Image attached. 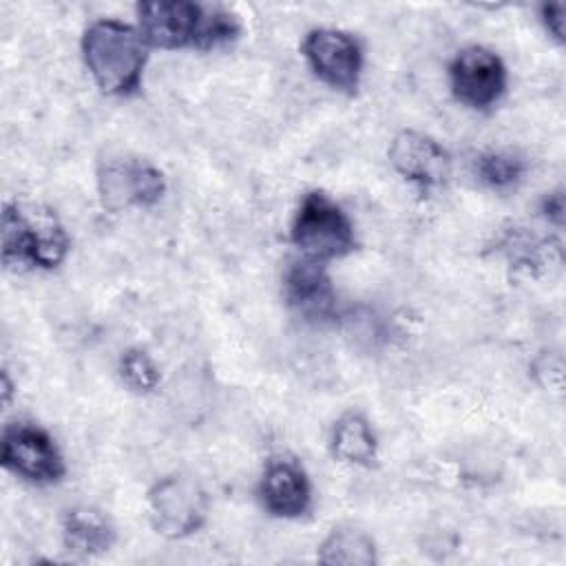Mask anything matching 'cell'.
<instances>
[{
	"mask_svg": "<svg viewBox=\"0 0 566 566\" xmlns=\"http://www.w3.org/2000/svg\"><path fill=\"white\" fill-rule=\"evenodd\" d=\"M137 22L146 44L164 51L217 49L232 42L241 31L237 15L190 0L142 2L137 4Z\"/></svg>",
	"mask_w": 566,
	"mask_h": 566,
	"instance_id": "1",
	"label": "cell"
},
{
	"mask_svg": "<svg viewBox=\"0 0 566 566\" xmlns=\"http://www.w3.org/2000/svg\"><path fill=\"white\" fill-rule=\"evenodd\" d=\"M148 49L137 27L113 18L91 22L82 35L84 64L106 95L126 97L142 86Z\"/></svg>",
	"mask_w": 566,
	"mask_h": 566,
	"instance_id": "2",
	"label": "cell"
},
{
	"mask_svg": "<svg viewBox=\"0 0 566 566\" xmlns=\"http://www.w3.org/2000/svg\"><path fill=\"white\" fill-rule=\"evenodd\" d=\"M69 252V237L53 212H27L7 203L2 212V261L7 265L55 268Z\"/></svg>",
	"mask_w": 566,
	"mask_h": 566,
	"instance_id": "3",
	"label": "cell"
},
{
	"mask_svg": "<svg viewBox=\"0 0 566 566\" xmlns=\"http://www.w3.org/2000/svg\"><path fill=\"white\" fill-rule=\"evenodd\" d=\"M290 237L305 259L318 263L340 259L356 248V234L347 212L321 190H312L301 199Z\"/></svg>",
	"mask_w": 566,
	"mask_h": 566,
	"instance_id": "4",
	"label": "cell"
},
{
	"mask_svg": "<svg viewBox=\"0 0 566 566\" xmlns=\"http://www.w3.org/2000/svg\"><path fill=\"white\" fill-rule=\"evenodd\" d=\"M208 506L203 486L190 475H166L148 491L150 522L166 537H186L199 531L208 517Z\"/></svg>",
	"mask_w": 566,
	"mask_h": 566,
	"instance_id": "5",
	"label": "cell"
},
{
	"mask_svg": "<svg viewBox=\"0 0 566 566\" xmlns=\"http://www.w3.org/2000/svg\"><path fill=\"white\" fill-rule=\"evenodd\" d=\"M2 467L27 482L51 484L66 473L55 440L40 427L18 422L2 433Z\"/></svg>",
	"mask_w": 566,
	"mask_h": 566,
	"instance_id": "6",
	"label": "cell"
},
{
	"mask_svg": "<svg viewBox=\"0 0 566 566\" xmlns=\"http://www.w3.org/2000/svg\"><path fill=\"white\" fill-rule=\"evenodd\" d=\"M303 55L318 80L327 86L356 93L363 73V49L358 40L340 29L318 27L303 40Z\"/></svg>",
	"mask_w": 566,
	"mask_h": 566,
	"instance_id": "7",
	"label": "cell"
},
{
	"mask_svg": "<svg viewBox=\"0 0 566 566\" xmlns=\"http://www.w3.org/2000/svg\"><path fill=\"white\" fill-rule=\"evenodd\" d=\"M449 82L460 104L473 111H486L506 91V66L497 53L484 46H467L453 57Z\"/></svg>",
	"mask_w": 566,
	"mask_h": 566,
	"instance_id": "8",
	"label": "cell"
},
{
	"mask_svg": "<svg viewBox=\"0 0 566 566\" xmlns=\"http://www.w3.org/2000/svg\"><path fill=\"white\" fill-rule=\"evenodd\" d=\"M102 203L111 210L153 206L164 197L166 179L159 168L144 159L117 157L102 164L97 172Z\"/></svg>",
	"mask_w": 566,
	"mask_h": 566,
	"instance_id": "9",
	"label": "cell"
},
{
	"mask_svg": "<svg viewBox=\"0 0 566 566\" xmlns=\"http://www.w3.org/2000/svg\"><path fill=\"white\" fill-rule=\"evenodd\" d=\"M387 155L396 172L422 188L444 184L451 172V157L442 144L416 130L398 133Z\"/></svg>",
	"mask_w": 566,
	"mask_h": 566,
	"instance_id": "10",
	"label": "cell"
},
{
	"mask_svg": "<svg viewBox=\"0 0 566 566\" xmlns=\"http://www.w3.org/2000/svg\"><path fill=\"white\" fill-rule=\"evenodd\" d=\"M259 497L268 513L292 520L310 511L312 484L305 469L296 460L272 458L263 469Z\"/></svg>",
	"mask_w": 566,
	"mask_h": 566,
	"instance_id": "11",
	"label": "cell"
},
{
	"mask_svg": "<svg viewBox=\"0 0 566 566\" xmlns=\"http://www.w3.org/2000/svg\"><path fill=\"white\" fill-rule=\"evenodd\" d=\"M283 294L287 305L310 321L332 316L336 294L323 263L312 259L294 261L283 274Z\"/></svg>",
	"mask_w": 566,
	"mask_h": 566,
	"instance_id": "12",
	"label": "cell"
},
{
	"mask_svg": "<svg viewBox=\"0 0 566 566\" xmlns=\"http://www.w3.org/2000/svg\"><path fill=\"white\" fill-rule=\"evenodd\" d=\"M62 537L69 551L91 557L102 555L113 546L115 528L102 511L91 506H75L64 515Z\"/></svg>",
	"mask_w": 566,
	"mask_h": 566,
	"instance_id": "13",
	"label": "cell"
},
{
	"mask_svg": "<svg viewBox=\"0 0 566 566\" xmlns=\"http://www.w3.org/2000/svg\"><path fill=\"white\" fill-rule=\"evenodd\" d=\"M378 440L369 420L360 413H345L332 429V453L347 464L367 467L376 458Z\"/></svg>",
	"mask_w": 566,
	"mask_h": 566,
	"instance_id": "14",
	"label": "cell"
},
{
	"mask_svg": "<svg viewBox=\"0 0 566 566\" xmlns=\"http://www.w3.org/2000/svg\"><path fill=\"white\" fill-rule=\"evenodd\" d=\"M318 559L323 564L371 566L376 564V544L365 531L336 528L318 546Z\"/></svg>",
	"mask_w": 566,
	"mask_h": 566,
	"instance_id": "15",
	"label": "cell"
},
{
	"mask_svg": "<svg viewBox=\"0 0 566 566\" xmlns=\"http://www.w3.org/2000/svg\"><path fill=\"white\" fill-rule=\"evenodd\" d=\"M478 177L491 186V188H509L513 184H517L524 175V161L513 155V153H504V150H493V153H484L480 155L478 164H475Z\"/></svg>",
	"mask_w": 566,
	"mask_h": 566,
	"instance_id": "16",
	"label": "cell"
},
{
	"mask_svg": "<svg viewBox=\"0 0 566 566\" xmlns=\"http://www.w3.org/2000/svg\"><path fill=\"white\" fill-rule=\"evenodd\" d=\"M119 374L122 380L137 394L153 391L161 380L159 367L144 349H128L119 360Z\"/></svg>",
	"mask_w": 566,
	"mask_h": 566,
	"instance_id": "17",
	"label": "cell"
},
{
	"mask_svg": "<svg viewBox=\"0 0 566 566\" xmlns=\"http://www.w3.org/2000/svg\"><path fill=\"white\" fill-rule=\"evenodd\" d=\"M542 24L551 33V38L559 44L566 40V4H542L539 9Z\"/></svg>",
	"mask_w": 566,
	"mask_h": 566,
	"instance_id": "18",
	"label": "cell"
},
{
	"mask_svg": "<svg viewBox=\"0 0 566 566\" xmlns=\"http://www.w3.org/2000/svg\"><path fill=\"white\" fill-rule=\"evenodd\" d=\"M542 212H544L553 223L562 226V221H564V195H562L559 190L553 192V195H548V197L544 199V203H542Z\"/></svg>",
	"mask_w": 566,
	"mask_h": 566,
	"instance_id": "19",
	"label": "cell"
}]
</instances>
